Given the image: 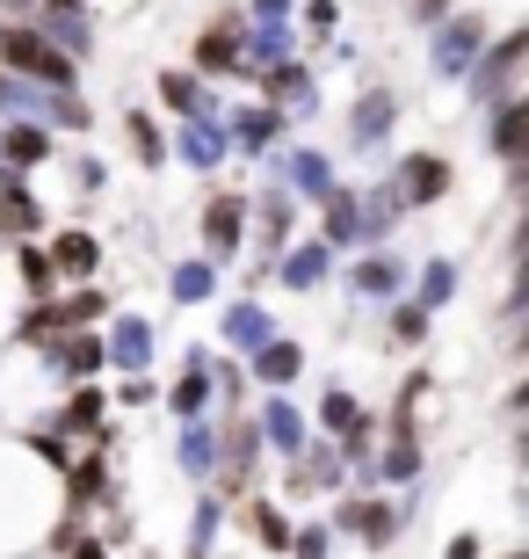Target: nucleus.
I'll return each instance as SVG.
<instances>
[{"label":"nucleus","instance_id":"f257e3e1","mask_svg":"<svg viewBox=\"0 0 529 559\" xmlns=\"http://www.w3.org/2000/svg\"><path fill=\"white\" fill-rule=\"evenodd\" d=\"M0 66L29 87H51V95H81V59L59 51L37 22H0Z\"/></svg>","mask_w":529,"mask_h":559},{"label":"nucleus","instance_id":"f03ea898","mask_svg":"<svg viewBox=\"0 0 529 559\" xmlns=\"http://www.w3.org/2000/svg\"><path fill=\"white\" fill-rule=\"evenodd\" d=\"M334 531H348V538L363 545V552H392L399 545V531H407V509L392 495H370V487H356V495H341L334 501Z\"/></svg>","mask_w":529,"mask_h":559},{"label":"nucleus","instance_id":"7ed1b4c3","mask_svg":"<svg viewBox=\"0 0 529 559\" xmlns=\"http://www.w3.org/2000/svg\"><path fill=\"white\" fill-rule=\"evenodd\" d=\"M486 51H493V22L486 15H449V22H435V37H428L435 81H471Z\"/></svg>","mask_w":529,"mask_h":559},{"label":"nucleus","instance_id":"20e7f679","mask_svg":"<svg viewBox=\"0 0 529 559\" xmlns=\"http://www.w3.org/2000/svg\"><path fill=\"white\" fill-rule=\"evenodd\" d=\"M268 457V436H262V415H225V457H218V495L225 501H247L254 487V465Z\"/></svg>","mask_w":529,"mask_h":559},{"label":"nucleus","instance_id":"39448f33","mask_svg":"<svg viewBox=\"0 0 529 559\" xmlns=\"http://www.w3.org/2000/svg\"><path fill=\"white\" fill-rule=\"evenodd\" d=\"M392 182H399L407 211H435V204H449V189H457V167H449L443 153L413 145V153H399V160H392Z\"/></svg>","mask_w":529,"mask_h":559},{"label":"nucleus","instance_id":"423d86ee","mask_svg":"<svg viewBox=\"0 0 529 559\" xmlns=\"http://www.w3.org/2000/svg\"><path fill=\"white\" fill-rule=\"evenodd\" d=\"M247 226H254V197H240V189H218L204 204V218H196V233H204V254L211 262H232L240 254V240H247Z\"/></svg>","mask_w":529,"mask_h":559},{"label":"nucleus","instance_id":"0eeeda50","mask_svg":"<svg viewBox=\"0 0 529 559\" xmlns=\"http://www.w3.org/2000/svg\"><path fill=\"white\" fill-rule=\"evenodd\" d=\"M268 175H276V189H290V197H312V204H326L334 197V160H326L320 145H276L268 153Z\"/></svg>","mask_w":529,"mask_h":559},{"label":"nucleus","instance_id":"6e6552de","mask_svg":"<svg viewBox=\"0 0 529 559\" xmlns=\"http://www.w3.org/2000/svg\"><path fill=\"white\" fill-rule=\"evenodd\" d=\"M407 276H413V262L399 248H363L348 262V290L370 298V306H399V298H407Z\"/></svg>","mask_w":529,"mask_h":559},{"label":"nucleus","instance_id":"1a4fd4ad","mask_svg":"<svg viewBox=\"0 0 529 559\" xmlns=\"http://www.w3.org/2000/svg\"><path fill=\"white\" fill-rule=\"evenodd\" d=\"M189 59H196V73L204 81H225V73H247V22L240 8H225L211 29H196V44H189Z\"/></svg>","mask_w":529,"mask_h":559},{"label":"nucleus","instance_id":"9d476101","mask_svg":"<svg viewBox=\"0 0 529 559\" xmlns=\"http://www.w3.org/2000/svg\"><path fill=\"white\" fill-rule=\"evenodd\" d=\"M218 364H225V356H211L204 342H189L182 378L167 385V415H175V421H204L211 415V393H218Z\"/></svg>","mask_w":529,"mask_h":559},{"label":"nucleus","instance_id":"9b49d317","mask_svg":"<svg viewBox=\"0 0 529 559\" xmlns=\"http://www.w3.org/2000/svg\"><path fill=\"white\" fill-rule=\"evenodd\" d=\"M254 240H262V262H254V276H276V262L298 248V204H290V189H268V197H254Z\"/></svg>","mask_w":529,"mask_h":559},{"label":"nucleus","instance_id":"f8f14e48","mask_svg":"<svg viewBox=\"0 0 529 559\" xmlns=\"http://www.w3.org/2000/svg\"><path fill=\"white\" fill-rule=\"evenodd\" d=\"M529 66V22L522 29H508V37H493V51L479 59V73H471V103H486V109H501L508 103V81Z\"/></svg>","mask_w":529,"mask_h":559},{"label":"nucleus","instance_id":"ddd939ff","mask_svg":"<svg viewBox=\"0 0 529 559\" xmlns=\"http://www.w3.org/2000/svg\"><path fill=\"white\" fill-rule=\"evenodd\" d=\"M218 457H225V415L218 421H182L175 429V465H182V479H196V487H218Z\"/></svg>","mask_w":529,"mask_h":559},{"label":"nucleus","instance_id":"4468645a","mask_svg":"<svg viewBox=\"0 0 529 559\" xmlns=\"http://www.w3.org/2000/svg\"><path fill=\"white\" fill-rule=\"evenodd\" d=\"M51 421H59L65 436H81L87 451L109 443V436H117V429H109V385H103V378H95V385H65V400H59V415H51Z\"/></svg>","mask_w":529,"mask_h":559},{"label":"nucleus","instance_id":"2eb2a0df","mask_svg":"<svg viewBox=\"0 0 529 559\" xmlns=\"http://www.w3.org/2000/svg\"><path fill=\"white\" fill-rule=\"evenodd\" d=\"M392 124H399V95L370 81L363 95H356V109H348V153H377V145L392 139Z\"/></svg>","mask_w":529,"mask_h":559},{"label":"nucleus","instance_id":"dca6fc26","mask_svg":"<svg viewBox=\"0 0 529 559\" xmlns=\"http://www.w3.org/2000/svg\"><path fill=\"white\" fill-rule=\"evenodd\" d=\"M225 153H240V145H232V124H225V117H189V124L175 131V160H182V167H196V175H218V167H225Z\"/></svg>","mask_w":529,"mask_h":559},{"label":"nucleus","instance_id":"f3484780","mask_svg":"<svg viewBox=\"0 0 529 559\" xmlns=\"http://www.w3.org/2000/svg\"><path fill=\"white\" fill-rule=\"evenodd\" d=\"M262 436H268V451L284 457V465H298V457L320 443V436L305 429V415H298V400H290V393H268L262 400Z\"/></svg>","mask_w":529,"mask_h":559},{"label":"nucleus","instance_id":"a211bd4d","mask_svg":"<svg viewBox=\"0 0 529 559\" xmlns=\"http://www.w3.org/2000/svg\"><path fill=\"white\" fill-rule=\"evenodd\" d=\"M44 364L65 378V385H95V371L109 364V334L95 328V334H59L51 349H44Z\"/></svg>","mask_w":529,"mask_h":559},{"label":"nucleus","instance_id":"6ab92c4d","mask_svg":"<svg viewBox=\"0 0 529 559\" xmlns=\"http://www.w3.org/2000/svg\"><path fill=\"white\" fill-rule=\"evenodd\" d=\"M44 248H51V262H59V276L73 290H81V284H103V240H95L87 226H59Z\"/></svg>","mask_w":529,"mask_h":559},{"label":"nucleus","instance_id":"aec40b11","mask_svg":"<svg viewBox=\"0 0 529 559\" xmlns=\"http://www.w3.org/2000/svg\"><path fill=\"white\" fill-rule=\"evenodd\" d=\"M0 160L15 167V175H37V167L59 160V131L37 124V117H22V124H0Z\"/></svg>","mask_w":529,"mask_h":559},{"label":"nucleus","instance_id":"412c9836","mask_svg":"<svg viewBox=\"0 0 529 559\" xmlns=\"http://www.w3.org/2000/svg\"><path fill=\"white\" fill-rule=\"evenodd\" d=\"M254 87H262V103H268V109H284V117H312V109H320V95H312V66H305V59L268 66Z\"/></svg>","mask_w":529,"mask_h":559},{"label":"nucleus","instance_id":"4be33fe9","mask_svg":"<svg viewBox=\"0 0 529 559\" xmlns=\"http://www.w3.org/2000/svg\"><path fill=\"white\" fill-rule=\"evenodd\" d=\"M103 501H117V473H109L103 443H95V451H81V465L65 473V516H87V509H103Z\"/></svg>","mask_w":529,"mask_h":559},{"label":"nucleus","instance_id":"5701e85b","mask_svg":"<svg viewBox=\"0 0 529 559\" xmlns=\"http://www.w3.org/2000/svg\"><path fill=\"white\" fill-rule=\"evenodd\" d=\"M218 334H225V349L262 356L268 342H276V320H268V306H262V298H232V306L218 312Z\"/></svg>","mask_w":529,"mask_h":559},{"label":"nucleus","instance_id":"b1692460","mask_svg":"<svg viewBox=\"0 0 529 559\" xmlns=\"http://www.w3.org/2000/svg\"><path fill=\"white\" fill-rule=\"evenodd\" d=\"M103 334H109V364H117L123 378L153 371V320H145V312H117Z\"/></svg>","mask_w":529,"mask_h":559},{"label":"nucleus","instance_id":"393cba45","mask_svg":"<svg viewBox=\"0 0 529 559\" xmlns=\"http://www.w3.org/2000/svg\"><path fill=\"white\" fill-rule=\"evenodd\" d=\"M160 103L175 109V117H225V103L211 95V81L196 73V66H160Z\"/></svg>","mask_w":529,"mask_h":559},{"label":"nucleus","instance_id":"a878e982","mask_svg":"<svg viewBox=\"0 0 529 559\" xmlns=\"http://www.w3.org/2000/svg\"><path fill=\"white\" fill-rule=\"evenodd\" d=\"M320 240L326 248H370V211L356 189H334L320 204Z\"/></svg>","mask_w":529,"mask_h":559},{"label":"nucleus","instance_id":"bb28decb","mask_svg":"<svg viewBox=\"0 0 529 559\" xmlns=\"http://www.w3.org/2000/svg\"><path fill=\"white\" fill-rule=\"evenodd\" d=\"M240 516H247V531H254V545H262L268 559H290V545H298V523H290L284 501L247 495V501H240Z\"/></svg>","mask_w":529,"mask_h":559},{"label":"nucleus","instance_id":"cd10ccee","mask_svg":"<svg viewBox=\"0 0 529 559\" xmlns=\"http://www.w3.org/2000/svg\"><path fill=\"white\" fill-rule=\"evenodd\" d=\"M247 371H254V385H262V393H290V385L305 378V342L276 334L262 356H247Z\"/></svg>","mask_w":529,"mask_h":559},{"label":"nucleus","instance_id":"c85d7f7f","mask_svg":"<svg viewBox=\"0 0 529 559\" xmlns=\"http://www.w3.org/2000/svg\"><path fill=\"white\" fill-rule=\"evenodd\" d=\"M225 124H232V145L240 153H254V160H268L276 153V139H284V109H268V103H254V109H225Z\"/></svg>","mask_w":529,"mask_h":559},{"label":"nucleus","instance_id":"c756f323","mask_svg":"<svg viewBox=\"0 0 529 559\" xmlns=\"http://www.w3.org/2000/svg\"><path fill=\"white\" fill-rule=\"evenodd\" d=\"M298 37H305V29H290V22H254V29H247V73L240 81H262L268 66L298 59Z\"/></svg>","mask_w":529,"mask_h":559},{"label":"nucleus","instance_id":"7c9ffc66","mask_svg":"<svg viewBox=\"0 0 529 559\" xmlns=\"http://www.w3.org/2000/svg\"><path fill=\"white\" fill-rule=\"evenodd\" d=\"M486 145H493V160H501V167H515V160L529 153V87H522V95H508V103L493 109Z\"/></svg>","mask_w":529,"mask_h":559},{"label":"nucleus","instance_id":"2f4dec72","mask_svg":"<svg viewBox=\"0 0 529 559\" xmlns=\"http://www.w3.org/2000/svg\"><path fill=\"white\" fill-rule=\"evenodd\" d=\"M326 276H334V248H326V240H298V248L276 262V284L284 290H320Z\"/></svg>","mask_w":529,"mask_h":559},{"label":"nucleus","instance_id":"473e14b6","mask_svg":"<svg viewBox=\"0 0 529 559\" xmlns=\"http://www.w3.org/2000/svg\"><path fill=\"white\" fill-rule=\"evenodd\" d=\"M167 298H175V306H211V298H218V262H211V254L175 262V270H167Z\"/></svg>","mask_w":529,"mask_h":559},{"label":"nucleus","instance_id":"72a5a7b5","mask_svg":"<svg viewBox=\"0 0 529 559\" xmlns=\"http://www.w3.org/2000/svg\"><path fill=\"white\" fill-rule=\"evenodd\" d=\"M37 29H44L51 44H59V51H73V59H87V51H95V22H87L81 0H73V8H44Z\"/></svg>","mask_w":529,"mask_h":559},{"label":"nucleus","instance_id":"f704fd0d","mask_svg":"<svg viewBox=\"0 0 529 559\" xmlns=\"http://www.w3.org/2000/svg\"><path fill=\"white\" fill-rule=\"evenodd\" d=\"M421 465H428V451H421V436H392L385 451H377V487H421Z\"/></svg>","mask_w":529,"mask_h":559},{"label":"nucleus","instance_id":"c9c22d12","mask_svg":"<svg viewBox=\"0 0 529 559\" xmlns=\"http://www.w3.org/2000/svg\"><path fill=\"white\" fill-rule=\"evenodd\" d=\"M59 334H65V306H59V298H29V306L15 312V342H22V349L44 356Z\"/></svg>","mask_w":529,"mask_h":559},{"label":"nucleus","instance_id":"e433bc0d","mask_svg":"<svg viewBox=\"0 0 529 559\" xmlns=\"http://www.w3.org/2000/svg\"><path fill=\"white\" fill-rule=\"evenodd\" d=\"M44 233V204H37V189L15 182V189H0V240H37Z\"/></svg>","mask_w":529,"mask_h":559},{"label":"nucleus","instance_id":"4c0bfd02","mask_svg":"<svg viewBox=\"0 0 529 559\" xmlns=\"http://www.w3.org/2000/svg\"><path fill=\"white\" fill-rule=\"evenodd\" d=\"M123 139H131V160L139 167H167L175 160V139L153 124V109H123Z\"/></svg>","mask_w":529,"mask_h":559},{"label":"nucleus","instance_id":"58836bf2","mask_svg":"<svg viewBox=\"0 0 529 559\" xmlns=\"http://www.w3.org/2000/svg\"><path fill=\"white\" fill-rule=\"evenodd\" d=\"M15 284L29 290V298H59V262H51V248H37V240H15Z\"/></svg>","mask_w":529,"mask_h":559},{"label":"nucleus","instance_id":"ea45409f","mask_svg":"<svg viewBox=\"0 0 529 559\" xmlns=\"http://www.w3.org/2000/svg\"><path fill=\"white\" fill-rule=\"evenodd\" d=\"M320 429L334 436V443H341V436H363V429H377V415H370V407H363L356 393H341V385H334V393L320 400Z\"/></svg>","mask_w":529,"mask_h":559},{"label":"nucleus","instance_id":"a19ab883","mask_svg":"<svg viewBox=\"0 0 529 559\" xmlns=\"http://www.w3.org/2000/svg\"><path fill=\"white\" fill-rule=\"evenodd\" d=\"M22 451L37 457L44 473H73V465H81V451L65 443V429H59V421H37V429H22Z\"/></svg>","mask_w":529,"mask_h":559},{"label":"nucleus","instance_id":"79ce46f5","mask_svg":"<svg viewBox=\"0 0 529 559\" xmlns=\"http://www.w3.org/2000/svg\"><path fill=\"white\" fill-rule=\"evenodd\" d=\"M457 284H465V270H457L449 254H428V262H421V290H413V298H421L428 312H443L449 298H457Z\"/></svg>","mask_w":529,"mask_h":559},{"label":"nucleus","instance_id":"37998d69","mask_svg":"<svg viewBox=\"0 0 529 559\" xmlns=\"http://www.w3.org/2000/svg\"><path fill=\"white\" fill-rule=\"evenodd\" d=\"M59 306H65V334H95L109 320V290L103 284H81L73 298H59Z\"/></svg>","mask_w":529,"mask_h":559},{"label":"nucleus","instance_id":"c03bdc74","mask_svg":"<svg viewBox=\"0 0 529 559\" xmlns=\"http://www.w3.org/2000/svg\"><path fill=\"white\" fill-rule=\"evenodd\" d=\"M218 516H225V495H196V516H189V552L182 559H211V538H218Z\"/></svg>","mask_w":529,"mask_h":559},{"label":"nucleus","instance_id":"a18cd8bd","mask_svg":"<svg viewBox=\"0 0 529 559\" xmlns=\"http://www.w3.org/2000/svg\"><path fill=\"white\" fill-rule=\"evenodd\" d=\"M428 328H435V312H428L421 298H399V306H392V328H385V334L399 342V349H421Z\"/></svg>","mask_w":529,"mask_h":559},{"label":"nucleus","instance_id":"49530a36","mask_svg":"<svg viewBox=\"0 0 529 559\" xmlns=\"http://www.w3.org/2000/svg\"><path fill=\"white\" fill-rule=\"evenodd\" d=\"M44 124H51V131H87V124H95V109H87L81 95H44Z\"/></svg>","mask_w":529,"mask_h":559},{"label":"nucleus","instance_id":"de8ad7c7","mask_svg":"<svg viewBox=\"0 0 529 559\" xmlns=\"http://www.w3.org/2000/svg\"><path fill=\"white\" fill-rule=\"evenodd\" d=\"M298 29H305L312 44H326L341 29V0H305V8H298Z\"/></svg>","mask_w":529,"mask_h":559},{"label":"nucleus","instance_id":"09e8293b","mask_svg":"<svg viewBox=\"0 0 529 559\" xmlns=\"http://www.w3.org/2000/svg\"><path fill=\"white\" fill-rule=\"evenodd\" d=\"M326 552H334V523H305L290 545V559H326Z\"/></svg>","mask_w":529,"mask_h":559},{"label":"nucleus","instance_id":"8fccbe9b","mask_svg":"<svg viewBox=\"0 0 529 559\" xmlns=\"http://www.w3.org/2000/svg\"><path fill=\"white\" fill-rule=\"evenodd\" d=\"M73 182H81L87 197H95V189H109V167L95 160V153H81V160H73Z\"/></svg>","mask_w":529,"mask_h":559},{"label":"nucleus","instance_id":"3c124183","mask_svg":"<svg viewBox=\"0 0 529 559\" xmlns=\"http://www.w3.org/2000/svg\"><path fill=\"white\" fill-rule=\"evenodd\" d=\"M117 400H123V407H153V400H160V385H153V378H123Z\"/></svg>","mask_w":529,"mask_h":559},{"label":"nucleus","instance_id":"603ef678","mask_svg":"<svg viewBox=\"0 0 529 559\" xmlns=\"http://www.w3.org/2000/svg\"><path fill=\"white\" fill-rule=\"evenodd\" d=\"M443 559H486V538H479V531H457V538L443 545Z\"/></svg>","mask_w":529,"mask_h":559},{"label":"nucleus","instance_id":"864d4df0","mask_svg":"<svg viewBox=\"0 0 529 559\" xmlns=\"http://www.w3.org/2000/svg\"><path fill=\"white\" fill-rule=\"evenodd\" d=\"M290 8H298V0H247V15H254V22H290Z\"/></svg>","mask_w":529,"mask_h":559},{"label":"nucleus","instance_id":"5fc2aeb1","mask_svg":"<svg viewBox=\"0 0 529 559\" xmlns=\"http://www.w3.org/2000/svg\"><path fill=\"white\" fill-rule=\"evenodd\" d=\"M515 262H529V189H522V218H515V240H508Z\"/></svg>","mask_w":529,"mask_h":559},{"label":"nucleus","instance_id":"6e6d98bb","mask_svg":"<svg viewBox=\"0 0 529 559\" xmlns=\"http://www.w3.org/2000/svg\"><path fill=\"white\" fill-rule=\"evenodd\" d=\"M508 415H515V421H529V371L508 385Z\"/></svg>","mask_w":529,"mask_h":559},{"label":"nucleus","instance_id":"4d7b16f0","mask_svg":"<svg viewBox=\"0 0 529 559\" xmlns=\"http://www.w3.org/2000/svg\"><path fill=\"white\" fill-rule=\"evenodd\" d=\"M413 22H428V29H435V22H449V0H413Z\"/></svg>","mask_w":529,"mask_h":559},{"label":"nucleus","instance_id":"13d9d810","mask_svg":"<svg viewBox=\"0 0 529 559\" xmlns=\"http://www.w3.org/2000/svg\"><path fill=\"white\" fill-rule=\"evenodd\" d=\"M65 559H109V538H81V545H73Z\"/></svg>","mask_w":529,"mask_h":559},{"label":"nucleus","instance_id":"bf43d9fd","mask_svg":"<svg viewBox=\"0 0 529 559\" xmlns=\"http://www.w3.org/2000/svg\"><path fill=\"white\" fill-rule=\"evenodd\" d=\"M515 465L529 473V421H522V436H515Z\"/></svg>","mask_w":529,"mask_h":559},{"label":"nucleus","instance_id":"052dcab7","mask_svg":"<svg viewBox=\"0 0 529 559\" xmlns=\"http://www.w3.org/2000/svg\"><path fill=\"white\" fill-rule=\"evenodd\" d=\"M515 356H529V320H522V328H515Z\"/></svg>","mask_w":529,"mask_h":559},{"label":"nucleus","instance_id":"680f3d73","mask_svg":"<svg viewBox=\"0 0 529 559\" xmlns=\"http://www.w3.org/2000/svg\"><path fill=\"white\" fill-rule=\"evenodd\" d=\"M493 559H529V545H515V552H493Z\"/></svg>","mask_w":529,"mask_h":559},{"label":"nucleus","instance_id":"e2e57ef3","mask_svg":"<svg viewBox=\"0 0 529 559\" xmlns=\"http://www.w3.org/2000/svg\"><path fill=\"white\" fill-rule=\"evenodd\" d=\"M522 516H529V487H522Z\"/></svg>","mask_w":529,"mask_h":559},{"label":"nucleus","instance_id":"0e129e2a","mask_svg":"<svg viewBox=\"0 0 529 559\" xmlns=\"http://www.w3.org/2000/svg\"><path fill=\"white\" fill-rule=\"evenodd\" d=\"M407 8H413V0H407Z\"/></svg>","mask_w":529,"mask_h":559}]
</instances>
